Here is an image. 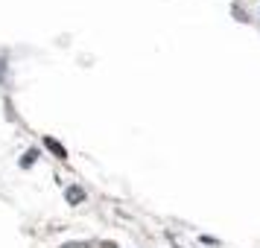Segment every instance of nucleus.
<instances>
[{
	"instance_id": "1",
	"label": "nucleus",
	"mask_w": 260,
	"mask_h": 248,
	"mask_svg": "<svg viewBox=\"0 0 260 248\" xmlns=\"http://www.w3.org/2000/svg\"><path fill=\"white\" fill-rule=\"evenodd\" d=\"M44 149H50V152L56 155L59 161H68V149H64V146H61L56 137H44Z\"/></svg>"
},
{
	"instance_id": "2",
	"label": "nucleus",
	"mask_w": 260,
	"mask_h": 248,
	"mask_svg": "<svg viewBox=\"0 0 260 248\" xmlns=\"http://www.w3.org/2000/svg\"><path fill=\"white\" fill-rule=\"evenodd\" d=\"M64 199H68V204H82L85 201V190L76 187V184H71V187L64 190Z\"/></svg>"
},
{
	"instance_id": "3",
	"label": "nucleus",
	"mask_w": 260,
	"mask_h": 248,
	"mask_svg": "<svg viewBox=\"0 0 260 248\" xmlns=\"http://www.w3.org/2000/svg\"><path fill=\"white\" fill-rule=\"evenodd\" d=\"M36 158H38V149H29V152L21 158V166H32L36 164Z\"/></svg>"
},
{
	"instance_id": "4",
	"label": "nucleus",
	"mask_w": 260,
	"mask_h": 248,
	"mask_svg": "<svg viewBox=\"0 0 260 248\" xmlns=\"http://www.w3.org/2000/svg\"><path fill=\"white\" fill-rule=\"evenodd\" d=\"M61 248H91V242H64Z\"/></svg>"
},
{
	"instance_id": "5",
	"label": "nucleus",
	"mask_w": 260,
	"mask_h": 248,
	"mask_svg": "<svg viewBox=\"0 0 260 248\" xmlns=\"http://www.w3.org/2000/svg\"><path fill=\"white\" fill-rule=\"evenodd\" d=\"M100 245H103V248H117L114 242H100Z\"/></svg>"
}]
</instances>
